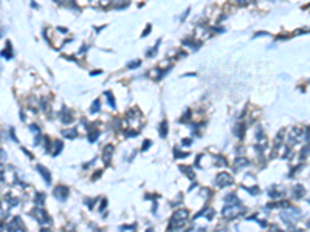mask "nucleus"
I'll return each instance as SVG.
<instances>
[{"label":"nucleus","instance_id":"nucleus-20","mask_svg":"<svg viewBox=\"0 0 310 232\" xmlns=\"http://www.w3.org/2000/svg\"><path fill=\"white\" fill-rule=\"evenodd\" d=\"M98 136H99V132H96V130L90 132V135H89V141H90V142L96 141V139H98Z\"/></svg>","mask_w":310,"mask_h":232},{"label":"nucleus","instance_id":"nucleus-5","mask_svg":"<svg viewBox=\"0 0 310 232\" xmlns=\"http://www.w3.org/2000/svg\"><path fill=\"white\" fill-rule=\"evenodd\" d=\"M6 229H9V231H19V229L20 231H25V224L19 220V217H16V218H13L11 223L6 224Z\"/></svg>","mask_w":310,"mask_h":232},{"label":"nucleus","instance_id":"nucleus-26","mask_svg":"<svg viewBox=\"0 0 310 232\" xmlns=\"http://www.w3.org/2000/svg\"><path fill=\"white\" fill-rule=\"evenodd\" d=\"M183 145H191V142H192V139L191 138H186V139H183Z\"/></svg>","mask_w":310,"mask_h":232},{"label":"nucleus","instance_id":"nucleus-7","mask_svg":"<svg viewBox=\"0 0 310 232\" xmlns=\"http://www.w3.org/2000/svg\"><path fill=\"white\" fill-rule=\"evenodd\" d=\"M37 170L40 172V175L45 178V183L47 184H51V175H50V172L47 170V167H43V166H37Z\"/></svg>","mask_w":310,"mask_h":232},{"label":"nucleus","instance_id":"nucleus-21","mask_svg":"<svg viewBox=\"0 0 310 232\" xmlns=\"http://www.w3.org/2000/svg\"><path fill=\"white\" fill-rule=\"evenodd\" d=\"M250 2H253V0H237V5H240V6H247Z\"/></svg>","mask_w":310,"mask_h":232},{"label":"nucleus","instance_id":"nucleus-19","mask_svg":"<svg viewBox=\"0 0 310 232\" xmlns=\"http://www.w3.org/2000/svg\"><path fill=\"white\" fill-rule=\"evenodd\" d=\"M42 201H45V195L43 193H37V197H36V206H42Z\"/></svg>","mask_w":310,"mask_h":232},{"label":"nucleus","instance_id":"nucleus-17","mask_svg":"<svg viewBox=\"0 0 310 232\" xmlns=\"http://www.w3.org/2000/svg\"><path fill=\"white\" fill-rule=\"evenodd\" d=\"M247 164H248V161L245 158H237L236 159V170L240 169V166H247Z\"/></svg>","mask_w":310,"mask_h":232},{"label":"nucleus","instance_id":"nucleus-12","mask_svg":"<svg viewBox=\"0 0 310 232\" xmlns=\"http://www.w3.org/2000/svg\"><path fill=\"white\" fill-rule=\"evenodd\" d=\"M166 135H167V121H163L160 124V136L165 138Z\"/></svg>","mask_w":310,"mask_h":232},{"label":"nucleus","instance_id":"nucleus-27","mask_svg":"<svg viewBox=\"0 0 310 232\" xmlns=\"http://www.w3.org/2000/svg\"><path fill=\"white\" fill-rule=\"evenodd\" d=\"M99 2H101V6H107V5L110 3L112 0H99Z\"/></svg>","mask_w":310,"mask_h":232},{"label":"nucleus","instance_id":"nucleus-28","mask_svg":"<svg viewBox=\"0 0 310 232\" xmlns=\"http://www.w3.org/2000/svg\"><path fill=\"white\" fill-rule=\"evenodd\" d=\"M188 14H189V9H186V11H184V14L182 16V20H184V19H186V16H188Z\"/></svg>","mask_w":310,"mask_h":232},{"label":"nucleus","instance_id":"nucleus-16","mask_svg":"<svg viewBox=\"0 0 310 232\" xmlns=\"http://www.w3.org/2000/svg\"><path fill=\"white\" fill-rule=\"evenodd\" d=\"M99 105H101L99 99H95V102H93V104H92V109H90V111H92V113H98V111H99Z\"/></svg>","mask_w":310,"mask_h":232},{"label":"nucleus","instance_id":"nucleus-10","mask_svg":"<svg viewBox=\"0 0 310 232\" xmlns=\"http://www.w3.org/2000/svg\"><path fill=\"white\" fill-rule=\"evenodd\" d=\"M62 135L65 138H68V139H74L76 136H78V130H76V128H70V130H64Z\"/></svg>","mask_w":310,"mask_h":232},{"label":"nucleus","instance_id":"nucleus-23","mask_svg":"<svg viewBox=\"0 0 310 232\" xmlns=\"http://www.w3.org/2000/svg\"><path fill=\"white\" fill-rule=\"evenodd\" d=\"M150 30H152V26H150V25H148V26H146V30H144V33L141 34V36H143V37H146V36H148V34L150 33Z\"/></svg>","mask_w":310,"mask_h":232},{"label":"nucleus","instance_id":"nucleus-11","mask_svg":"<svg viewBox=\"0 0 310 232\" xmlns=\"http://www.w3.org/2000/svg\"><path fill=\"white\" fill-rule=\"evenodd\" d=\"M62 147H64L62 141H54V144H53V156H56V155L61 153Z\"/></svg>","mask_w":310,"mask_h":232},{"label":"nucleus","instance_id":"nucleus-2","mask_svg":"<svg viewBox=\"0 0 310 232\" xmlns=\"http://www.w3.org/2000/svg\"><path fill=\"white\" fill-rule=\"evenodd\" d=\"M245 212V207H242L240 203H236V204H226L222 210V214H223V217H230V218H236L239 215H242Z\"/></svg>","mask_w":310,"mask_h":232},{"label":"nucleus","instance_id":"nucleus-6","mask_svg":"<svg viewBox=\"0 0 310 232\" xmlns=\"http://www.w3.org/2000/svg\"><path fill=\"white\" fill-rule=\"evenodd\" d=\"M292 192H293V197L295 198H301V197H304V193H306V189L301 184H296V186H293Z\"/></svg>","mask_w":310,"mask_h":232},{"label":"nucleus","instance_id":"nucleus-4","mask_svg":"<svg viewBox=\"0 0 310 232\" xmlns=\"http://www.w3.org/2000/svg\"><path fill=\"white\" fill-rule=\"evenodd\" d=\"M68 193H70V189L67 186H56L53 190L54 198H57L59 201H65V200L68 198Z\"/></svg>","mask_w":310,"mask_h":232},{"label":"nucleus","instance_id":"nucleus-29","mask_svg":"<svg viewBox=\"0 0 310 232\" xmlns=\"http://www.w3.org/2000/svg\"><path fill=\"white\" fill-rule=\"evenodd\" d=\"M57 31H61L62 34H65V33H67V30H65V28H61V26H59V28H57Z\"/></svg>","mask_w":310,"mask_h":232},{"label":"nucleus","instance_id":"nucleus-9","mask_svg":"<svg viewBox=\"0 0 310 232\" xmlns=\"http://www.w3.org/2000/svg\"><path fill=\"white\" fill-rule=\"evenodd\" d=\"M59 116H61V121H62L64 124H70V122L73 121V118H72V115H70V113L67 111V109H64L62 113H61Z\"/></svg>","mask_w":310,"mask_h":232},{"label":"nucleus","instance_id":"nucleus-31","mask_svg":"<svg viewBox=\"0 0 310 232\" xmlns=\"http://www.w3.org/2000/svg\"><path fill=\"white\" fill-rule=\"evenodd\" d=\"M56 2H57V3H62V2H64V0H56Z\"/></svg>","mask_w":310,"mask_h":232},{"label":"nucleus","instance_id":"nucleus-24","mask_svg":"<svg viewBox=\"0 0 310 232\" xmlns=\"http://www.w3.org/2000/svg\"><path fill=\"white\" fill-rule=\"evenodd\" d=\"M6 159V152L5 150H0V161H5Z\"/></svg>","mask_w":310,"mask_h":232},{"label":"nucleus","instance_id":"nucleus-8","mask_svg":"<svg viewBox=\"0 0 310 232\" xmlns=\"http://www.w3.org/2000/svg\"><path fill=\"white\" fill-rule=\"evenodd\" d=\"M113 150H115V147H113L112 144L106 145V149H104V161H106L107 164L110 163V159H112V153H113Z\"/></svg>","mask_w":310,"mask_h":232},{"label":"nucleus","instance_id":"nucleus-18","mask_svg":"<svg viewBox=\"0 0 310 232\" xmlns=\"http://www.w3.org/2000/svg\"><path fill=\"white\" fill-rule=\"evenodd\" d=\"M180 169H182V172H183V173H186L189 178H191V180H194V172H191V170H189V167H186V166H182Z\"/></svg>","mask_w":310,"mask_h":232},{"label":"nucleus","instance_id":"nucleus-1","mask_svg":"<svg viewBox=\"0 0 310 232\" xmlns=\"http://www.w3.org/2000/svg\"><path fill=\"white\" fill-rule=\"evenodd\" d=\"M188 217H189V212H188L186 209L177 210V212L172 215L169 224H167V229H169V231H174V229H180V228H183L184 223L188 221Z\"/></svg>","mask_w":310,"mask_h":232},{"label":"nucleus","instance_id":"nucleus-14","mask_svg":"<svg viewBox=\"0 0 310 232\" xmlns=\"http://www.w3.org/2000/svg\"><path fill=\"white\" fill-rule=\"evenodd\" d=\"M106 98H107V101H109V105H110V109H115V99H113L112 91H106Z\"/></svg>","mask_w":310,"mask_h":232},{"label":"nucleus","instance_id":"nucleus-3","mask_svg":"<svg viewBox=\"0 0 310 232\" xmlns=\"http://www.w3.org/2000/svg\"><path fill=\"white\" fill-rule=\"evenodd\" d=\"M230 184H233V176L230 173L222 172V173L217 175V178H216V186L217 187H226Z\"/></svg>","mask_w":310,"mask_h":232},{"label":"nucleus","instance_id":"nucleus-22","mask_svg":"<svg viewBox=\"0 0 310 232\" xmlns=\"http://www.w3.org/2000/svg\"><path fill=\"white\" fill-rule=\"evenodd\" d=\"M150 144H152V142L149 141V139H148V141H144V145L141 147V150H143V152H146V150H148V149L150 147Z\"/></svg>","mask_w":310,"mask_h":232},{"label":"nucleus","instance_id":"nucleus-25","mask_svg":"<svg viewBox=\"0 0 310 232\" xmlns=\"http://www.w3.org/2000/svg\"><path fill=\"white\" fill-rule=\"evenodd\" d=\"M140 61H137V62H132V63H129V68H137V67H140Z\"/></svg>","mask_w":310,"mask_h":232},{"label":"nucleus","instance_id":"nucleus-30","mask_svg":"<svg viewBox=\"0 0 310 232\" xmlns=\"http://www.w3.org/2000/svg\"><path fill=\"white\" fill-rule=\"evenodd\" d=\"M0 181H3V172H2V169H0Z\"/></svg>","mask_w":310,"mask_h":232},{"label":"nucleus","instance_id":"nucleus-13","mask_svg":"<svg viewBox=\"0 0 310 232\" xmlns=\"http://www.w3.org/2000/svg\"><path fill=\"white\" fill-rule=\"evenodd\" d=\"M129 3H130V0H116L115 6H116V9H124Z\"/></svg>","mask_w":310,"mask_h":232},{"label":"nucleus","instance_id":"nucleus-15","mask_svg":"<svg viewBox=\"0 0 310 232\" xmlns=\"http://www.w3.org/2000/svg\"><path fill=\"white\" fill-rule=\"evenodd\" d=\"M225 200H226V201L230 203V204H236V203H240V201H239V198H237V197L234 195V193H231V195L225 197Z\"/></svg>","mask_w":310,"mask_h":232}]
</instances>
